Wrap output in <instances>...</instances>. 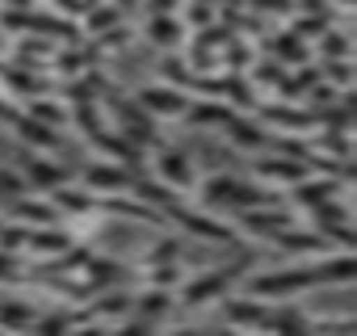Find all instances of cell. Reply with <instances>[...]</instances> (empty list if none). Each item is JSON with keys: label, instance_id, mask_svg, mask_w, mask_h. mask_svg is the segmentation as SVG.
I'll return each instance as SVG.
<instances>
[{"label": "cell", "instance_id": "1", "mask_svg": "<svg viewBox=\"0 0 357 336\" xmlns=\"http://www.w3.org/2000/svg\"><path fill=\"white\" fill-rule=\"evenodd\" d=\"M143 97H147V105H151V109L160 105L164 114H181V97H172V93H155V89H147Z\"/></svg>", "mask_w": 357, "mask_h": 336}]
</instances>
